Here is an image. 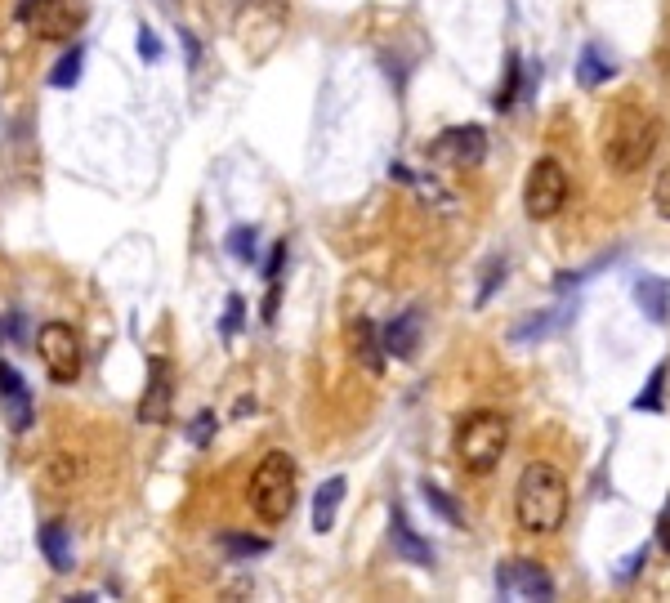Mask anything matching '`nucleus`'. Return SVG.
<instances>
[{
    "label": "nucleus",
    "instance_id": "1",
    "mask_svg": "<svg viewBox=\"0 0 670 603\" xmlns=\"http://www.w3.org/2000/svg\"><path fill=\"white\" fill-rule=\"evenodd\" d=\"M568 519V478L550 461L523 465L519 483H514V523L528 536H550Z\"/></svg>",
    "mask_w": 670,
    "mask_h": 603
},
{
    "label": "nucleus",
    "instance_id": "2",
    "mask_svg": "<svg viewBox=\"0 0 670 603\" xmlns=\"http://www.w3.org/2000/svg\"><path fill=\"white\" fill-rule=\"evenodd\" d=\"M657 143H662V121L639 103H617L603 117V161L617 175H635L653 161Z\"/></svg>",
    "mask_w": 670,
    "mask_h": 603
},
{
    "label": "nucleus",
    "instance_id": "3",
    "mask_svg": "<svg viewBox=\"0 0 670 603\" xmlns=\"http://www.w3.org/2000/svg\"><path fill=\"white\" fill-rule=\"evenodd\" d=\"M295 487H300V469H295L291 452H268L251 474V487H246V501H251V514L264 523V528H277V523L291 519L295 510Z\"/></svg>",
    "mask_w": 670,
    "mask_h": 603
},
{
    "label": "nucleus",
    "instance_id": "4",
    "mask_svg": "<svg viewBox=\"0 0 670 603\" xmlns=\"http://www.w3.org/2000/svg\"><path fill=\"white\" fill-rule=\"evenodd\" d=\"M505 447H510V416L505 411H469V416H461L452 452L465 474H474V478L492 474L501 465Z\"/></svg>",
    "mask_w": 670,
    "mask_h": 603
},
{
    "label": "nucleus",
    "instance_id": "5",
    "mask_svg": "<svg viewBox=\"0 0 670 603\" xmlns=\"http://www.w3.org/2000/svg\"><path fill=\"white\" fill-rule=\"evenodd\" d=\"M36 349H41V362H45V376L54 385H76L81 380V367H85V349H81V335L67 322H45L36 331Z\"/></svg>",
    "mask_w": 670,
    "mask_h": 603
},
{
    "label": "nucleus",
    "instance_id": "6",
    "mask_svg": "<svg viewBox=\"0 0 670 603\" xmlns=\"http://www.w3.org/2000/svg\"><path fill=\"white\" fill-rule=\"evenodd\" d=\"M563 206H568V170L554 157H536L528 170V184H523V210H528V219L545 224Z\"/></svg>",
    "mask_w": 670,
    "mask_h": 603
},
{
    "label": "nucleus",
    "instance_id": "7",
    "mask_svg": "<svg viewBox=\"0 0 670 603\" xmlns=\"http://www.w3.org/2000/svg\"><path fill=\"white\" fill-rule=\"evenodd\" d=\"M14 14L36 41H72L76 32L72 0H18Z\"/></svg>",
    "mask_w": 670,
    "mask_h": 603
},
{
    "label": "nucleus",
    "instance_id": "8",
    "mask_svg": "<svg viewBox=\"0 0 670 603\" xmlns=\"http://www.w3.org/2000/svg\"><path fill=\"white\" fill-rule=\"evenodd\" d=\"M483 157H487L483 126H452L429 143V161L452 166V170H474V166H483Z\"/></svg>",
    "mask_w": 670,
    "mask_h": 603
},
{
    "label": "nucleus",
    "instance_id": "9",
    "mask_svg": "<svg viewBox=\"0 0 670 603\" xmlns=\"http://www.w3.org/2000/svg\"><path fill=\"white\" fill-rule=\"evenodd\" d=\"M492 581H496V595L501 599H554L550 572L532 559H505Z\"/></svg>",
    "mask_w": 670,
    "mask_h": 603
},
{
    "label": "nucleus",
    "instance_id": "10",
    "mask_svg": "<svg viewBox=\"0 0 670 603\" xmlns=\"http://www.w3.org/2000/svg\"><path fill=\"white\" fill-rule=\"evenodd\" d=\"M170 402H175V367H170V358L152 353L148 358V385H143V398H139V420L143 425H166Z\"/></svg>",
    "mask_w": 670,
    "mask_h": 603
},
{
    "label": "nucleus",
    "instance_id": "11",
    "mask_svg": "<svg viewBox=\"0 0 670 603\" xmlns=\"http://www.w3.org/2000/svg\"><path fill=\"white\" fill-rule=\"evenodd\" d=\"M0 407H5L9 429H14V434H27V429H32V420H36L32 389H27L23 371H18L14 362H5V358H0Z\"/></svg>",
    "mask_w": 670,
    "mask_h": 603
},
{
    "label": "nucleus",
    "instance_id": "12",
    "mask_svg": "<svg viewBox=\"0 0 670 603\" xmlns=\"http://www.w3.org/2000/svg\"><path fill=\"white\" fill-rule=\"evenodd\" d=\"M420 331H425V313L420 309H407L380 331V344H385V358H398V362H411L420 349Z\"/></svg>",
    "mask_w": 670,
    "mask_h": 603
},
{
    "label": "nucleus",
    "instance_id": "13",
    "mask_svg": "<svg viewBox=\"0 0 670 603\" xmlns=\"http://www.w3.org/2000/svg\"><path fill=\"white\" fill-rule=\"evenodd\" d=\"M389 541H394L398 559L416 563V568H429V563H434V545H429L425 536L411 528V519H407V510H402V505H394V514H389Z\"/></svg>",
    "mask_w": 670,
    "mask_h": 603
},
{
    "label": "nucleus",
    "instance_id": "14",
    "mask_svg": "<svg viewBox=\"0 0 670 603\" xmlns=\"http://www.w3.org/2000/svg\"><path fill=\"white\" fill-rule=\"evenodd\" d=\"M349 353L353 362H358L362 371H371V376H380L385 371V344H380V331L371 318H353L349 322Z\"/></svg>",
    "mask_w": 670,
    "mask_h": 603
},
{
    "label": "nucleus",
    "instance_id": "15",
    "mask_svg": "<svg viewBox=\"0 0 670 603\" xmlns=\"http://www.w3.org/2000/svg\"><path fill=\"white\" fill-rule=\"evenodd\" d=\"M635 304L648 313V322H662L670 318V282L666 277H657V273H644V277H635Z\"/></svg>",
    "mask_w": 670,
    "mask_h": 603
},
{
    "label": "nucleus",
    "instance_id": "16",
    "mask_svg": "<svg viewBox=\"0 0 670 603\" xmlns=\"http://www.w3.org/2000/svg\"><path fill=\"white\" fill-rule=\"evenodd\" d=\"M344 478L335 474V478H327V483L313 492V532L318 536H327L331 528H335V519H340V501H344Z\"/></svg>",
    "mask_w": 670,
    "mask_h": 603
},
{
    "label": "nucleus",
    "instance_id": "17",
    "mask_svg": "<svg viewBox=\"0 0 670 603\" xmlns=\"http://www.w3.org/2000/svg\"><path fill=\"white\" fill-rule=\"evenodd\" d=\"M568 318H572V304H559V309H541V313H532V318H523L519 327L510 331V344H532V340H545V335H554V331H559Z\"/></svg>",
    "mask_w": 670,
    "mask_h": 603
},
{
    "label": "nucleus",
    "instance_id": "18",
    "mask_svg": "<svg viewBox=\"0 0 670 603\" xmlns=\"http://www.w3.org/2000/svg\"><path fill=\"white\" fill-rule=\"evenodd\" d=\"M36 545H41L45 563H50L54 572H72V536H67L63 523H45V528L36 532Z\"/></svg>",
    "mask_w": 670,
    "mask_h": 603
},
{
    "label": "nucleus",
    "instance_id": "19",
    "mask_svg": "<svg viewBox=\"0 0 670 603\" xmlns=\"http://www.w3.org/2000/svg\"><path fill=\"white\" fill-rule=\"evenodd\" d=\"M617 72V63H612V54L603 50L599 41H590L586 50H581V59H577V81L586 85V90H599L608 76Z\"/></svg>",
    "mask_w": 670,
    "mask_h": 603
},
{
    "label": "nucleus",
    "instance_id": "20",
    "mask_svg": "<svg viewBox=\"0 0 670 603\" xmlns=\"http://www.w3.org/2000/svg\"><path fill=\"white\" fill-rule=\"evenodd\" d=\"M81 72H85V50H81V45H72V50L50 67V85H54V90H76V85H81Z\"/></svg>",
    "mask_w": 670,
    "mask_h": 603
},
{
    "label": "nucleus",
    "instance_id": "21",
    "mask_svg": "<svg viewBox=\"0 0 670 603\" xmlns=\"http://www.w3.org/2000/svg\"><path fill=\"white\" fill-rule=\"evenodd\" d=\"M228 255H233L237 264L260 260V233H255V224H237L233 233H228Z\"/></svg>",
    "mask_w": 670,
    "mask_h": 603
},
{
    "label": "nucleus",
    "instance_id": "22",
    "mask_svg": "<svg viewBox=\"0 0 670 603\" xmlns=\"http://www.w3.org/2000/svg\"><path fill=\"white\" fill-rule=\"evenodd\" d=\"M219 545H224V554H228L233 563L255 559V554H268V541H264V536H246V532H224V536H219Z\"/></svg>",
    "mask_w": 670,
    "mask_h": 603
},
{
    "label": "nucleus",
    "instance_id": "23",
    "mask_svg": "<svg viewBox=\"0 0 670 603\" xmlns=\"http://www.w3.org/2000/svg\"><path fill=\"white\" fill-rule=\"evenodd\" d=\"M519 81H523V63H519V54H510L505 59V85L496 90V112H510L514 103H519Z\"/></svg>",
    "mask_w": 670,
    "mask_h": 603
},
{
    "label": "nucleus",
    "instance_id": "24",
    "mask_svg": "<svg viewBox=\"0 0 670 603\" xmlns=\"http://www.w3.org/2000/svg\"><path fill=\"white\" fill-rule=\"evenodd\" d=\"M420 496H425V505H429V510H434L443 523H452V528L461 523V510H456V501H452V496H447L438 483H429V478H425V483H420Z\"/></svg>",
    "mask_w": 670,
    "mask_h": 603
},
{
    "label": "nucleus",
    "instance_id": "25",
    "mask_svg": "<svg viewBox=\"0 0 670 603\" xmlns=\"http://www.w3.org/2000/svg\"><path fill=\"white\" fill-rule=\"evenodd\" d=\"M662 389H666V362L653 371V380H648L644 394L635 398V407H639V411H662Z\"/></svg>",
    "mask_w": 670,
    "mask_h": 603
},
{
    "label": "nucleus",
    "instance_id": "26",
    "mask_svg": "<svg viewBox=\"0 0 670 603\" xmlns=\"http://www.w3.org/2000/svg\"><path fill=\"white\" fill-rule=\"evenodd\" d=\"M215 429H219V416H215V411H197L193 425H188V443H193V447H206L210 438H215Z\"/></svg>",
    "mask_w": 670,
    "mask_h": 603
},
{
    "label": "nucleus",
    "instance_id": "27",
    "mask_svg": "<svg viewBox=\"0 0 670 603\" xmlns=\"http://www.w3.org/2000/svg\"><path fill=\"white\" fill-rule=\"evenodd\" d=\"M134 50H139V59H143V63H157V59H161V36L152 32L148 23H143V27H139V36H134Z\"/></svg>",
    "mask_w": 670,
    "mask_h": 603
},
{
    "label": "nucleus",
    "instance_id": "28",
    "mask_svg": "<svg viewBox=\"0 0 670 603\" xmlns=\"http://www.w3.org/2000/svg\"><path fill=\"white\" fill-rule=\"evenodd\" d=\"M242 318H246V300H242V295H228V304H224V335H228V340L237 335Z\"/></svg>",
    "mask_w": 670,
    "mask_h": 603
},
{
    "label": "nucleus",
    "instance_id": "29",
    "mask_svg": "<svg viewBox=\"0 0 670 603\" xmlns=\"http://www.w3.org/2000/svg\"><path fill=\"white\" fill-rule=\"evenodd\" d=\"M653 206H657L662 219H670V166L657 175V184H653Z\"/></svg>",
    "mask_w": 670,
    "mask_h": 603
},
{
    "label": "nucleus",
    "instance_id": "30",
    "mask_svg": "<svg viewBox=\"0 0 670 603\" xmlns=\"http://www.w3.org/2000/svg\"><path fill=\"white\" fill-rule=\"evenodd\" d=\"M483 277H487V282H483V291H478V304H487V295L496 291V282H505V260H492Z\"/></svg>",
    "mask_w": 670,
    "mask_h": 603
},
{
    "label": "nucleus",
    "instance_id": "31",
    "mask_svg": "<svg viewBox=\"0 0 670 603\" xmlns=\"http://www.w3.org/2000/svg\"><path fill=\"white\" fill-rule=\"evenodd\" d=\"M179 41H184V54H188V72H197V67H201V45H197V36L188 32V27H179Z\"/></svg>",
    "mask_w": 670,
    "mask_h": 603
},
{
    "label": "nucleus",
    "instance_id": "32",
    "mask_svg": "<svg viewBox=\"0 0 670 603\" xmlns=\"http://www.w3.org/2000/svg\"><path fill=\"white\" fill-rule=\"evenodd\" d=\"M644 559H648V550H635V554L626 559V568L617 572V577H621V581H626V577H635V572H639V563H644Z\"/></svg>",
    "mask_w": 670,
    "mask_h": 603
},
{
    "label": "nucleus",
    "instance_id": "33",
    "mask_svg": "<svg viewBox=\"0 0 670 603\" xmlns=\"http://www.w3.org/2000/svg\"><path fill=\"white\" fill-rule=\"evenodd\" d=\"M657 541H662V550L670 554V505H666V514H662V532H657Z\"/></svg>",
    "mask_w": 670,
    "mask_h": 603
}]
</instances>
